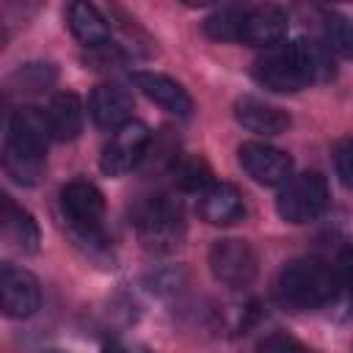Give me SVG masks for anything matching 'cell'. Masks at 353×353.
<instances>
[{
  "label": "cell",
  "instance_id": "1",
  "mask_svg": "<svg viewBox=\"0 0 353 353\" xmlns=\"http://www.w3.org/2000/svg\"><path fill=\"white\" fill-rule=\"evenodd\" d=\"M276 287L281 303L292 309H320L336 298L339 276L328 262L317 256H303L281 268Z\"/></svg>",
  "mask_w": 353,
  "mask_h": 353
},
{
  "label": "cell",
  "instance_id": "2",
  "mask_svg": "<svg viewBox=\"0 0 353 353\" xmlns=\"http://www.w3.org/2000/svg\"><path fill=\"white\" fill-rule=\"evenodd\" d=\"M325 207H328V185L325 176L317 171L292 176L276 199V210L287 223H309L317 215H323Z\"/></svg>",
  "mask_w": 353,
  "mask_h": 353
},
{
  "label": "cell",
  "instance_id": "3",
  "mask_svg": "<svg viewBox=\"0 0 353 353\" xmlns=\"http://www.w3.org/2000/svg\"><path fill=\"white\" fill-rule=\"evenodd\" d=\"M61 210L72 226V232L80 240L99 243L102 234V215H105V196L99 193L97 185L85 179H74L61 188Z\"/></svg>",
  "mask_w": 353,
  "mask_h": 353
},
{
  "label": "cell",
  "instance_id": "4",
  "mask_svg": "<svg viewBox=\"0 0 353 353\" xmlns=\"http://www.w3.org/2000/svg\"><path fill=\"white\" fill-rule=\"evenodd\" d=\"M135 229L149 248H174L182 240L185 223L179 207L168 196H152L132 212Z\"/></svg>",
  "mask_w": 353,
  "mask_h": 353
},
{
  "label": "cell",
  "instance_id": "5",
  "mask_svg": "<svg viewBox=\"0 0 353 353\" xmlns=\"http://www.w3.org/2000/svg\"><path fill=\"white\" fill-rule=\"evenodd\" d=\"M256 251L245 243V240H234V237H226V240H215L212 248H210V270L212 276L232 287V290H240V287H248L256 276Z\"/></svg>",
  "mask_w": 353,
  "mask_h": 353
},
{
  "label": "cell",
  "instance_id": "6",
  "mask_svg": "<svg viewBox=\"0 0 353 353\" xmlns=\"http://www.w3.org/2000/svg\"><path fill=\"white\" fill-rule=\"evenodd\" d=\"M146 146H149V127L143 121H127L113 132V138L102 149L99 165L108 176H121L138 165Z\"/></svg>",
  "mask_w": 353,
  "mask_h": 353
},
{
  "label": "cell",
  "instance_id": "7",
  "mask_svg": "<svg viewBox=\"0 0 353 353\" xmlns=\"http://www.w3.org/2000/svg\"><path fill=\"white\" fill-rule=\"evenodd\" d=\"M237 160L243 171L259 185H287L292 179V157L270 143H243L237 149Z\"/></svg>",
  "mask_w": 353,
  "mask_h": 353
},
{
  "label": "cell",
  "instance_id": "8",
  "mask_svg": "<svg viewBox=\"0 0 353 353\" xmlns=\"http://www.w3.org/2000/svg\"><path fill=\"white\" fill-rule=\"evenodd\" d=\"M0 295H3V312L17 320L30 317L41 303V290L36 276L11 262L0 268Z\"/></svg>",
  "mask_w": 353,
  "mask_h": 353
},
{
  "label": "cell",
  "instance_id": "9",
  "mask_svg": "<svg viewBox=\"0 0 353 353\" xmlns=\"http://www.w3.org/2000/svg\"><path fill=\"white\" fill-rule=\"evenodd\" d=\"M254 80L259 85H265L268 91H276V94H295V91L309 85L292 50H290V44L259 58L254 63Z\"/></svg>",
  "mask_w": 353,
  "mask_h": 353
},
{
  "label": "cell",
  "instance_id": "10",
  "mask_svg": "<svg viewBox=\"0 0 353 353\" xmlns=\"http://www.w3.org/2000/svg\"><path fill=\"white\" fill-rule=\"evenodd\" d=\"M290 17L279 6H254L245 8L243 14V28H240V41L251 47H273L287 36Z\"/></svg>",
  "mask_w": 353,
  "mask_h": 353
},
{
  "label": "cell",
  "instance_id": "11",
  "mask_svg": "<svg viewBox=\"0 0 353 353\" xmlns=\"http://www.w3.org/2000/svg\"><path fill=\"white\" fill-rule=\"evenodd\" d=\"M132 80H135V85H138L154 105H160L163 110L179 116V119L190 116V110H193L190 94H188L176 80H171L168 74H160V72H135Z\"/></svg>",
  "mask_w": 353,
  "mask_h": 353
},
{
  "label": "cell",
  "instance_id": "12",
  "mask_svg": "<svg viewBox=\"0 0 353 353\" xmlns=\"http://www.w3.org/2000/svg\"><path fill=\"white\" fill-rule=\"evenodd\" d=\"M130 110H132V97L121 85H113V83L97 85L88 97V113L97 127L119 130L130 121Z\"/></svg>",
  "mask_w": 353,
  "mask_h": 353
},
{
  "label": "cell",
  "instance_id": "13",
  "mask_svg": "<svg viewBox=\"0 0 353 353\" xmlns=\"http://www.w3.org/2000/svg\"><path fill=\"white\" fill-rule=\"evenodd\" d=\"M234 119L248 130V132H256V135H281L287 127H290V116L276 108V105H268L256 97H240L234 102Z\"/></svg>",
  "mask_w": 353,
  "mask_h": 353
},
{
  "label": "cell",
  "instance_id": "14",
  "mask_svg": "<svg viewBox=\"0 0 353 353\" xmlns=\"http://www.w3.org/2000/svg\"><path fill=\"white\" fill-rule=\"evenodd\" d=\"M47 141H50V127H47L44 113H39L36 108H17L11 113L6 143H14V146L36 152V154H44Z\"/></svg>",
  "mask_w": 353,
  "mask_h": 353
},
{
  "label": "cell",
  "instance_id": "15",
  "mask_svg": "<svg viewBox=\"0 0 353 353\" xmlns=\"http://www.w3.org/2000/svg\"><path fill=\"white\" fill-rule=\"evenodd\" d=\"M201 218L212 226H229L243 218V196L229 182H215L201 196Z\"/></svg>",
  "mask_w": 353,
  "mask_h": 353
},
{
  "label": "cell",
  "instance_id": "16",
  "mask_svg": "<svg viewBox=\"0 0 353 353\" xmlns=\"http://www.w3.org/2000/svg\"><path fill=\"white\" fill-rule=\"evenodd\" d=\"M44 116H47L50 135L55 141H74L83 132V105H80L77 94H72V91L55 94L50 99Z\"/></svg>",
  "mask_w": 353,
  "mask_h": 353
},
{
  "label": "cell",
  "instance_id": "17",
  "mask_svg": "<svg viewBox=\"0 0 353 353\" xmlns=\"http://www.w3.org/2000/svg\"><path fill=\"white\" fill-rule=\"evenodd\" d=\"M306 83H325L334 77V61H331V50L323 41L314 39H298L290 44Z\"/></svg>",
  "mask_w": 353,
  "mask_h": 353
},
{
  "label": "cell",
  "instance_id": "18",
  "mask_svg": "<svg viewBox=\"0 0 353 353\" xmlns=\"http://www.w3.org/2000/svg\"><path fill=\"white\" fill-rule=\"evenodd\" d=\"M69 30L85 47H102L110 41V28H108L105 17L91 3H72L69 6Z\"/></svg>",
  "mask_w": 353,
  "mask_h": 353
},
{
  "label": "cell",
  "instance_id": "19",
  "mask_svg": "<svg viewBox=\"0 0 353 353\" xmlns=\"http://www.w3.org/2000/svg\"><path fill=\"white\" fill-rule=\"evenodd\" d=\"M3 168L17 185H36L44 171V154L6 143L3 146Z\"/></svg>",
  "mask_w": 353,
  "mask_h": 353
},
{
  "label": "cell",
  "instance_id": "20",
  "mask_svg": "<svg viewBox=\"0 0 353 353\" xmlns=\"http://www.w3.org/2000/svg\"><path fill=\"white\" fill-rule=\"evenodd\" d=\"M3 223L8 229V234L25 248V251H36L39 248V226L33 221V215L22 207H17L8 196H3Z\"/></svg>",
  "mask_w": 353,
  "mask_h": 353
},
{
  "label": "cell",
  "instance_id": "21",
  "mask_svg": "<svg viewBox=\"0 0 353 353\" xmlns=\"http://www.w3.org/2000/svg\"><path fill=\"white\" fill-rule=\"evenodd\" d=\"M243 14L245 8L240 6H226L218 8L204 19V33L218 39V41H240V28H243Z\"/></svg>",
  "mask_w": 353,
  "mask_h": 353
},
{
  "label": "cell",
  "instance_id": "22",
  "mask_svg": "<svg viewBox=\"0 0 353 353\" xmlns=\"http://www.w3.org/2000/svg\"><path fill=\"white\" fill-rule=\"evenodd\" d=\"M52 83H55V69L50 63H25L8 77L11 91H19V94H39V91H47Z\"/></svg>",
  "mask_w": 353,
  "mask_h": 353
},
{
  "label": "cell",
  "instance_id": "23",
  "mask_svg": "<svg viewBox=\"0 0 353 353\" xmlns=\"http://www.w3.org/2000/svg\"><path fill=\"white\" fill-rule=\"evenodd\" d=\"M325 47L339 58H353V19L345 14L325 17Z\"/></svg>",
  "mask_w": 353,
  "mask_h": 353
},
{
  "label": "cell",
  "instance_id": "24",
  "mask_svg": "<svg viewBox=\"0 0 353 353\" xmlns=\"http://www.w3.org/2000/svg\"><path fill=\"white\" fill-rule=\"evenodd\" d=\"M176 182L185 188V190H196V188H207L210 185V171L201 160L196 157H188L176 165Z\"/></svg>",
  "mask_w": 353,
  "mask_h": 353
},
{
  "label": "cell",
  "instance_id": "25",
  "mask_svg": "<svg viewBox=\"0 0 353 353\" xmlns=\"http://www.w3.org/2000/svg\"><path fill=\"white\" fill-rule=\"evenodd\" d=\"M334 165L336 176L345 188H353V138H342L334 149Z\"/></svg>",
  "mask_w": 353,
  "mask_h": 353
},
{
  "label": "cell",
  "instance_id": "26",
  "mask_svg": "<svg viewBox=\"0 0 353 353\" xmlns=\"http://www.w3.org/2000/svg\"><path fill=\"white\" fill-rule=\"evenodd\" d=\"M256 353H306V350H301V345L295 339H290L284 334H273L265 342H259Z\"/></svg>",
  "mask_w": 353,
  "mask_h": 353
},
{
  "label": "cell",
  "instance_id": "27",
  "mask_svg": "<svg viewBox=\"0 0 353 353\" xmlns=\"http://www.w3.org/2000/svg\"><path fill=\"white\" fill-rule=\"evenodd\" d=\"M105 353H154V350L141 342H108Z\"/></svg>",
  "mask_w": 353,
  "mask_h": 353
},
{
  "label": "cell",
  "instance_id": "28",
  "mask_svg": "<svg viewBox=\"0 0 353 353\" xmlns=\"http://www.w3.org/2000/svg\"><path fill=\"white\" fill-rule=\"evenodd\" d=\"M339 273H342V281L350 287V292H353V248H347V251H342V256H339Z\"/></svg>",
  "mask_w": 353,
  "mask_h": 353
},
{
  "label": "cell",
  "instance_id": "29",
  "mask_svg": "<svg viewBox=\"0 0 353 353\" xmlns=\"http://www.w3.org/2000/svg\"><path fill=\"white\" fill-rule=\"evenodd\" d=\"M47 353H61V350H47Z\"/></svg>",
  "mask_w": 353,
  "mask_h": 353
}]
</instances>
